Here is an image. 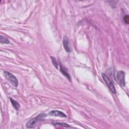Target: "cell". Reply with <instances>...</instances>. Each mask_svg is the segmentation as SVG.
Here are the masks:
<instances>
[{"instance_id":"277c9868","label":"cell","mask_w":129,"mask_h":129,"mask_svg":"<svg viewBox=\"0 0 129 129\" xmlns=\"http://www.w3.org/2000/svg\"><path fill=\"white\" fill-rule=\"evenodd\" d=\"M116 81L121 86L124 87L125 85V73L122 71H119L116 75Z\"/></svg>"},{"instance_id":"9c48e42d","label":"cell","mask_w":129,"mask_h":129,"mask_svg":"<svg viewBox=\"0 0 129 129\" xmlns=\"http://www.w3.org/2000/svg\"><path fill=\"white\" fill-rule=\"evenodd\" d=\"M0 41L2 43L4 44H9L10 43L9 40L6 37H4L3 36H1L0 37Z\"/></svg>"},{"instance_id":"6da1fadb","label":"cell","mask_w":129,"mask_h":129,"mask_svg":"<svg viewBox=\"0 0 129 129\" xmlns=\"http://www.w3.org/2000/svg\"><path fill=\"white\" fill-rule=\"evenodd\" d=\"M46 116V114L45 113H42L41 114H39L37 116L35 117L34 118L27 121L26 124V127L28 128H33L36 125V124L38 123V122H39L41 120L44 118Z\"/></svg>"},{"instance_id":"52a82bcc","label":"cell","mask_w":129,"mask_h":129,"mask_svg":"<svg viewBox=\"0 0 129 129\" xmlns=\"http://www.w3.org/2000/svg\"><path fill=\"white\" fill-rule=\"evenodd\" d=\"M60 72L63 74V75L66 77L69 80L71 81V77L70 76V75L69 74V73H68L67 70L61 64H60Z\"/></svg>"},{"instance_id":"ba28073f","label":"cell","mask_w":129,"mask_h":129,"mask_svg":"<svg viewBox=\"0 0 129 129\" xmlns=\"http://www.w3.org/2000/svg\"><path fill=\"white\" fill-rule=\"evenodd\" d=\"M10 101H11L13 106L15 108V109L18 110L20 108V105L18 101H17L16 100H14V99H13L12 98H10Z\"/></svg>"},{"instance_id":"3957f363","label":"cell","mask_w":129,"mask_h":129,"mask_svg":"<svg viewBox=\"0 0 129 129\" xmlns=\"http://www.w3.org/2000/svg\"><path fill=\"white\" fill-rule=\"evenodd\" d=\"M102 77L103 79L104 80V81H105V82L107 84V85L108 87L109 88V90L111 91V92L113 94H115L116 93L115 88L114 86L113 85L112 82H111V81L109 79V78L108 77V76L106 74H104V73H102Z\"/></svg>"},{"instance_id":"8992f818","label":"cell","mask_w":129,"mask_h":129,"mask_svg":"<svg viewBox=\"0 0 129 129\" xmlns=\"http://www.w3.org/2000/svg\"><path fill=\"white\" fill-rule=\"evenodd\" d=\"M63 45L64 47V49L66 51L69 52L71 51V48L70 47V43L68 38L67 37H64L63 40Z\"/></svg>"},{"instance_id":"7c38bea8","label":"cell","mask_w":129,"mask_h":129,"mask_svg":"<svg viewBox=\"0 0 129 129\" xmlns=\"http://www.w3.org/2000/svg\"><path fill=\"white\" fill-rule=\"evenodd\" d=\"M56 124H57V125H62L63 126H67V127L69 126V125L68 124H66V123H56Z\"/></svg>"},{"instance_id":"5b68a950","label":"cell","mask_w":129,"mask_h":129,"mask_svg":"<svg viewBox=\"0 0 129 129\" xmlns=\"http://www.w3.org/2000/svg\"><path fill=\"white\" fill-rule=\"evenodd\" d=\"M49 114L50 115L52 116H59L60 117H66L67 115L66 114H64L63 112L57 110H54L50 111L49 113Z\"/></svg>"},{"instance_id":"30bf717a","label":"cell","mask_w":129,"mask_h":129,"mask_svg":"<svg viewBox=\"0 0 129 129\" xmlns=\"http://www.w3.org/2000/svg\"><path fill=\"white\" fill-rule=\"evenodd\" d=\"M50 58L51 59V61H52L53 64L54 65V66L56 68H58V63L57 62L56 59L54 57H52V56H50Z\"/></svg>"},{"instance_id":"8fae6325","label":"cell","mask_w":129,"mask_h":129,"mask_svg":"<svg viewBox=\"0 0 129 129\" xmlns=\"http://www.w3.org/2000/svg\"><path fill=\"white\" fill-rule=\"evenodd\" d=\"M123 20H124V22L128 24V22H129V18H128V15H126V16H125L124 17V18H123Z\"/></svg>"},{"instance_id":"7a4b0ae2","label":"cell","mask_w":129,"mask_h":129,"mask_svg":"<svg viewBox=\"0 0 129 129\" xmlns=\"http://www.w3.org/2000/svg\"><path fill=\"white\" fill-rule=\"evenodd\" d=\"M4 74L5 78L8 80L14 86L17 87L18 85V81L17 78L12 74L9 72H4Z\"/></svg>"}]
</instances>
